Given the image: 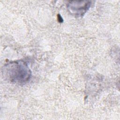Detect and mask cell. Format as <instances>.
<instances>
[{"instance_id":"6da1fadb","label":"cell","mask_w":120,"mask_h":120,"mask_svg":"<svg viewBox=\"0 0 120 120\" xmlns=\"http://www.w3.org/2000/svg\"><path fill=\"white\" fill-rule=\"evenodd\" d=\"M2 74L8 80L12 82L23 84L30 77V70L26 63L21 60L11 62L3 68Z\"/></svg>"},{"instance_id":"7a4b0ae2","label":"cell","mask_w":120,"mask_h":120,"mask_svg":"<svg viewBox=\"0 0 120 120\" xmlns=\"http://www.w3.org/2000/svg\"><path fill=\"white\" fill-rule=\"evenodd\" d=\"M70 10L75 15H83L89 8L90 4H70Z\"/></svg>"}]
</instances>
